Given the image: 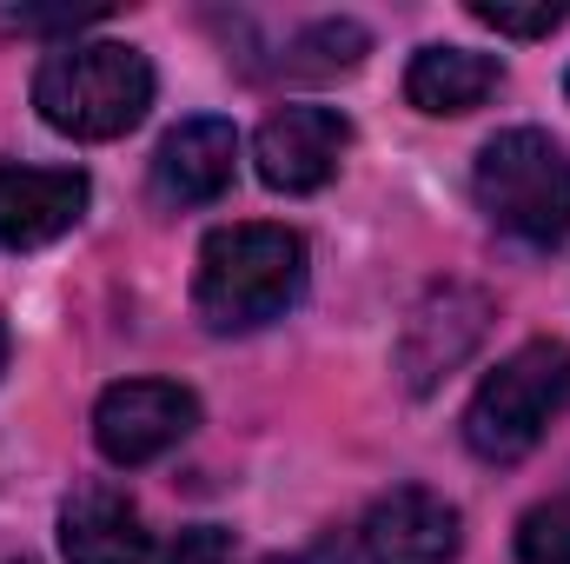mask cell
Returning a JSON list of instances; mask_svg holds the SVG:
<instances>
[{
	"mask_svg": "<svg viewBox=\"0 0 570 564\" xmlns=\"http://www.w3.org/2000/svg\"><path fill=\"white\" fill-rule=\"evenodd\" d=\"M33 107L67 140H120L153 107V60L127 40H67L40 60Z\"/></svg>",
	"mask_w": 570,
	"mask_h": 564,
	"instance_id": "cell-1",
	"label": "cell"
},
{
	"mask_svg": "<svg viewBox=\"0 0 570 564\" xmlns=\"http://www.w3.org/2000/svg\"><path fill=\"white\" fill-rule=\"evenodd\" d=\"M305 292V240L285 226H219L199 246L193 305L213 332H259Z\"/></svg>",
	"mask_w": 570,
	"mask_h": 564,
	"instance_id": "cell-2",
	"label": "cell"
},
{
	"mask_svg": "<svg viewBox=\"0 0 570 564\" xmlns=\"http://www.w3.org/2000/svg\"><path fill=\"white\" fill-rule=\"evenodd\" d=\"M570 412V346L564 339H531L518 346L464 406V445L484 465H518L538 451V438Z\"/></svg>",
	"mask_w": 570,
	"mask_h": 564,
	"instance_id": "cell-3",
	"label": "cell"
},
{
	"mask_svg": "<svg viewBox=\"0 0 570 564\" xmlns=\"http://www.w3.org/2000/svg\"><path fill=\"white\" fill-rule=\"evenodd\" d=\"M471 193L491 226L518 233L524 246L570 240V153L538 127H511L478 146Z\"/></svg>",
	"mask_w": 570,
	"mask_h": 564,
	"instance_id": "cell-4",
	"label": "cell"
},
{
	"mask_svg": "<svg viewBox=\"0 0 570 564\" xmlns=\"http://www.w3.org/2000/svg\"><path fill=\"white\" fill-rule=\"evenodd\" d=\"M199 425V399L186 386H166V379H120L100 392L94 406V445L107 451V465H153L166 458L186 431Z\"/></svg>",
	"mask_w": 570,
	"mask_h": 564,
	"instance_id": "cell-5",
	"label": "cell"
},
{
	"mask_svg": "<svg viewBox=\"0 0 570 564\" xmlns=\"http://www.w3.org/2000/svg\"><path fill=\"white\" fill-rule=\"evenodd\" d=\"M491 325V299L478 285H431L425 299L412 305L405 332H399V372L412 392H431L444 386L484 339Z\"/></svg>",
	"mask_w": 570,
	"mask_h": 564,
	"instance_id": "cell-6",
	"label": "cell"
},
{
	"mask_svg": "<svg viewBox=\"0 0 570 564\" xmlns=\"http://www.w3.org/2000/svg\"><path fill=\"white\" fill-rule=\"evenodd\" d=\"M352 146V120L332 114V107H279L259 140H253V159H259V179L273 193H318L338 159Z\"/></svg>",
	"mask_w": 570,
	"mask_h": 564,
	"instance_id": "cell-7",
	"label": "cell"
},
{
	"mask_svg": "<svg viewBox=\"0 0 570 564\" xmlns=\"http://www.w3.org/2000/svg\"><path fill=\"white\" fill-rule=\"evenodd\" d=\"M358 545L365 564H451L464 545V518L425 485H399L365 512Z\"/></svg>",
	"mask_w": 570,
	"mask_h": 564,
	"instance_id": "cell-8",
	"label": "cell"
},
{
	"mask_svg": "<svg viewBox=\"0 0 570 564\" xmlns=\"http://www.w3.org/2000/svg\"><path fill=\"white\" fill-rule=\"evenodd\" d=\"M94 186L80 166H0V246L33 253L80 226Z\"/></svg>",
	"mask_w": 570,
	"mask_h": 564,
	"instance_id": "cell-9",
	"label": "cell"
},
{
	"mask_svg": "<svg viewBox=\"0 0 570 564\" xmlns=\"http://www.w3.org/2000/svg\"><path fill=\"white\" fill-rule=\"evenodd\" d=\"M233 166H239V134L233 120L219 114H199V120H179L159 153H153V193L166 206H206L233 186Z\"/></svg>",
	"mask_w": 570,
	"mask_h": 564,
	"instance_id": "cell-10",
	"label": "cell"
},
{
	"mask_svg": "<svg viewBox=\"0 0 570 564\" xmlns=\"http://www.w3.org/2000/svg\"><path fill=\"white\" fill-rule=\"evenodd\" d=\"M60 552L67 564H146L153 558V532H146L140 505L114 485H80L60 505Z\"/></svg>",
	"mask_w": 570,
	"mask_h": 564,
	"instance_id": "cell-11",
	"label": "cell"
},
{
	"mask_svg": "<svg viewBox=\"0 0 570 564\" xmlns=\"http://www.w3.org/2000/svg\"><path fill=\"white\" fill-rule=\"evenodd\" d=\"M504 87V67L478 47H419L405 74V100L419 114H471Z\"/></svg>",
	"mask_w": 570,
	"mask_h": 564,
	"instance_id": "cell-12",
	"label": "cell"
},
{
	"mask_svg": "<svg viewBox=\"0 0 570 564\" xmlns=\"http://www.w3.org/2000/svg\"><path fill=\"white\" fill-rule=\"evenodd\" d=\"M372 54V33L358 20H312L305 33H292V47L279 54V67L292 80H338Z\"/></svg>",
	"mask_w": 570,
	"mask_h": 564,
	"instance_id": "cell-13",
	"label": "cell"
},
{
	"mask_svg": "<svg viewBox=\"0 0 570 564\" xmlns=\"http://www.w3.org/2000/svg\"><path fill=\"white\" fill-rule=\"evenodd\" d=\"M471 20L478 27H498L511 40H538V33H558L570 20L564 0H471Z\"/></svg>",
	"mask_w": 570,
	"mask_h": 564,
	"instance_id": "cell-14",
	"label": "cell"
},
{
	"mask_svg": "<svg viewBox=\"0 0 570 564\" xmlns=\"http://www.w3.org/2000/svg\"><path fill=\"white\" fill-rule=\"evenodd\" d=\"M518 558L524 564H570V498L531 505L518 525Z\"/></svg>",
	"mask_w": 570,
	"mask_h": 564,
	"instance_id": "cell-15",
	"label": "cell"
},
{
	"mask_svg": "<svg viewBox=\"0 0 570 564\" xmlns=\"http://www.w3.org/2000/svg\"><path fill=\"white\" fill-rule=\"evenodd\" d=\"M166 564H233V538H226L219 525H193V532L173 538Z\"/></svg>",
	"mask_w": 570,
	"mask_h": 564,
	"instance_id": "cell-16",
	"label": "cell"
},
{
	"mask_svg": "<svg viewBox=\"0 0 570 564\" xmlns=\"http://www.w3.org/2000/svg\"><path fill=\"white\" fill-rule=\"evenodd\" d=\"M100 20V7H60V13H7V27H20V33H47V27H94Z\"/></svg>",
	"mask_w": 570,
	"mask_h": 564,
	"instance_id": "cell-17",
	"label": "cell"
},
{
	"mask_svg": "<svg viewBox=\"0 0 570 564\" xmlns=\"http://www.w3.org/2000/svg\"><path fill=\"white\" fill-rule=\"evenodd\" d=\"M0 372H7V319H0Z\"/></svg>",
	"mask_w": 570,
	"mask_h": 564,
	"instance_id": "cell-18",
	"label": "cell"
},
{
	"mask_svg": "<svg viewBox=\"0 0 570 564\" xmlns=\"http://www.w3.org/2000/svg\"><path fill=\"white\" fill-rule=\"evenodd\" d=\"M266 564H318V558H266Z\"/></svg>",
	"mask_w": 570,
	"mask_h": 564,
	"instance_id": "cell-19",
	"label": "cell"
}]
</instances>
